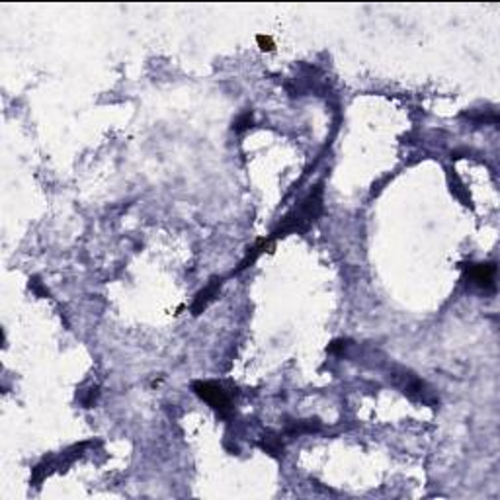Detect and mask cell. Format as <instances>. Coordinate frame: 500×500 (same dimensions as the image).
<instances>
[{
    "instance_id": "9",
    "label": "cell",
    "mask_w": 500,
    "mask_h": 500,
    "mask_svg": "<svg viewBox=\"0 0 500 500\" xmlns=\"http://www.w3.org/2000/svg\"><path fill=\"white\" fill-rule=\"evenodd\" d=\"M256 41H258L262 51H274L276 49V43H274V39L270 35H256Z\"/></svg>"
},
{
    "instance_id": "6",
    "label": "cell",
    "mask_w": 500,
    "mask_h": 500,
    "mask_svg": "<svg viewBox=\"0 0 500 500\" xmlns=\"http://www.w3.org/2000/svg\"><path fill=\"white\" fill-rule=\"evenodd\" d=\"M315 430H319L317 420H301V422H295L291 428H287L289 434H303V432H315Z\"/></svg>"
},
{
    "instance_id": "7",
    "label": "cell",
    "mask_w": 500,
    "mask_h": 500,
    "mask_svg": "<svg viewBox=\"0 0 500 500\" xmlns=\"http://www.w3.org/2000/svg\"><path fill=\"white\" fill-rule=\"evenodd\" d=\"M252 127V114L250 112H244V114H240L238 118L235 119V131L242 133L250 129Z\"/></svg>"
},
{
    "instance_id": "5",
    "label": "cell",
    "mask_w": 500,
    "mask_h": 500,
    "mask_svg": "<svg viewBox=\"0 0 500 500\" xmlns=\"http://www.w3.org/2000/svg\"><path fill=\"white\" fill-rule=\"evenodd\" d=\"M260 445H262V449L268 452L270 456H274V457L283 456V445H281V440L278 436H264L262 441H260Z\"/></svg>"
},
{
    "instance_id": "3",
    "label": "cell",
    "mask_w": 500,
    "mask_h": 500,
    "mask_svg": "<svg viewBox=\"0 0 500 500\" xmlns=\"http://www.w3.org/2000/svg\"><path fill=\"white\" fill-rule=\"evenodd\" d=\"M469 278L473 283L481 289H492L494 278H496V264L494 262H483V264H471Z\"/></svg>"
},
{
    "instance_id": "4",
    "label": "cell",
    "mask_w": 500,
    "mask_h": 500,
    "mask_svg": "<svg viewBox=\"0 0 500 500\" xmlns=\"http://www.w3.org/2000/svg\"><path fill=\"white\" fill-rule=\"evenodd\" d=\"M221 287V280H211V283L207 285L206 289H202L199 293L195 295V299H193V305H191V313L193 315H199L202 311L206 309L207 305L215 299V295L219 291Z\"/></svg>"
},
{
    "instance_id": "11",
    "label": "cell",
    "mask_w": 500,
    "mask_h": 500,
    "mask_svg": "<svg viewBox=\"0 0 500 500\" xmlns=\"http://www.w3.org/2000/svg\"><path fill=\"white\" fill-rule=\"evenodd\" d=\"M346 344H348V340H334L330 346H328V352H340V350H344L346 348Z\"/></svg>"
},
{
    "instance_id": "10",
    "label": "cell",
    "mask_w": 500,
    "mask_h": 500,
    "mask_svg": "<svg viewBox=\"0 0 500 500\" xmlns=\"http://www.w3.org/2000/svg\"><path fill=\"white\" fill-rule=\"evenodd\" d=\"M30 287L37 295H49V291H47V289H43V285L39 283V280H37V278H31V280H30Z\"/></svg>"
},
{
    "instance_id": "8",
    "label": "cell",
    "mask_w": 500,
    "mask_h": 500,
    "mask_svg": "<svg viewBox=\"0 0 500 500\" xmlns=\"http://www.w3.org/2000/svg\"><path fill=\"white\" fill-rule=\"evenodd\" d=\"M454 180H456V186L452 184V186H454L452 190H454V191H456V193H457V197H461V199L465 202V206H471V197H469V195H467V191H465V188H463V184L459 182V178H457L456 174H454Z\"/></svg>"
},
{
    "instance_id": "1",
    "label": "cell",
    "mask_w": 500,
    "mask_h": 500,
    "mask_svg": "<svg viewBox=\"0 0 500 500\" xmlns=\"http://www.w3.org/2000/svg\"><path fill=\"white\" fill-rule=\"evenodd\" d=\"M321 211H323V188L317 186L301 206L297 207V209H293L287 217L281 219L280 227L268 238L274 242L276 238L289 235V233H303V231H307L311 225L317 221V217L321 215Z\"/></svg>"
},
{
    "instance_id": "2",
    "label": "cell",
    "mask_w": 500,
    "mask_h": 500,
    "mask_svg": "<svg viewBox=\"0 0 500 500\" xmlns=\"http://www.w3.org/2000/svg\"><path fill=\"white\" fill-rule=\"evenodd\" d=\"M193 393L197 395L199 398H204L207 405L217 411L219 416H229L233 412V407H231V398L227 395V391L213 381H195L191 385Z\"/></svg>"
}]
</instances>
